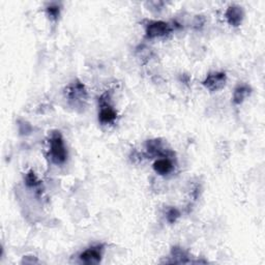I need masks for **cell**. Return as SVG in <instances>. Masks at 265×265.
I'll list each match as a JSON object with an SVG mask.
<instances>
[{
    "instance_id": "5bb4252c",
    "label": "cell",
    "mask_w": 265,
    "mask_h": 265,
    "mask_svg": "<svg viewBox=\"0 0 265 265\" xmlns=\"http://www.w3.org/2000/svg\"><path fill=\"white\" fill-rule=\"evenodd\" d=\"M59 11L60 10L57 5H51L47 9V13H48L49 17L52 19H57V17L59 16Z\"/></svg>"
},
{
    "instance_id": "4fadbf2b",
    "label": "cell",
    "mask_w": 265,
    "mask_h": 265,
    "mask_svg": "<svg viewBox=\"0 0 265 265\" xmlns=\"http://www.w3.org/2000/svg\"><path fill=\"white\" fill-rule=\"evenodd\" d=\"M179 216H181V214H179V212L176 208L171 207L168 209L167 215H166V219L170 224L175 223L178 220Z\"/></svg>"
},
{
    "instance_id": "6da1fadb",
    "label": "cell",
    "mask_w": 265,
    "mask_h": 265,
    "mask_svg": "<svg viewBox=\"0 0 265 265\" xmlns=\"http://www.w3.org/2000/svg\"><path fill=\"white\" fill-rule=\"evenodd\" d=\"M50 154L53 163L61 165L67 159V151L65 145L64 138H62L60 132H54L50 137Z\"/></svg>"
},
{
    "instance_id": "8992f818",
    "label": "cell",
    "mask_w": 265,
    "mask_h": 265,
    "mask_svg": "<svg viewBox=\"0 0 265 265\" xmlns=\"http://www.w3.org/2000/svg\"><path fill=\"white\" fill-rule=\"evenodd\" d=\"M226 81H227V76H226L225 73L215 72L209 74L205 78V80L202 82V84H203L208 90L216 91L222 89L225 86Z\"/></svg>"
},
{
    "instance_id": "52a82bcc",
    "label": "cell",
    "mask_w": 265,
    "mask_h": 265,
    "mask_svg": "<svg viewBox=\"0 0 265 265\" xmlns=\"http://www.w3.org/2000/svg\"><path fill=\"white\" fill-rule=\"evenodd\" d=\"M225 17L231 26H234V27L239 26L245 17L243 7H240L238 5H230L227 9V11H226Z\"/></svg>"
},
{
    "instance_id": "7c38bea8",
    "label": "cell",
    "mask_w": 265,
    "mask_h": 265,
    "mask_svg": "<svg viewBox=\"0 0 265 265\" xmlns=\"http://www.w3.org/2000/svg\"><path fill=\"white\" fill-rule=\"evenodd\" d=\"M26 184L29 186V188H34V186L40 184V181H38L36 175L34 174L33 171H30V172L27 173L26 178H25Z\"/></svg>"
},
{
    "instance_id": "9c48e42d",
    "label": "cell",
    "mask_w": 265,
    "mask_h": 265,
    "mask_svg": "<svg viewBox=\"0 0 265 265\" xmlns=\"http://www.w3.org/2000/svg\"><path fill=\"white\" fill-rule=\"evenodd\" d=\"M146 149H147V152L149 153V155H151V157L164 155L166 152V149L164 148L163 141H161L160 139H154V140H149V141H147Z\"/></svg>"
},
{
    "instance_id": "30bf717a",
    "label": "cell",
    "mask_w": 265,
    "mask_h": 265,
    "mask_svg": "<svg viewBox=\"0 0 265 265\" xmlns=\"http://www.w3.org/2000/svg\"><path fill=\"white\" fill-rule=\"evenodd\" d=\"M251 87L248 85L243 84L238 85L235 88L234 93H233V102L236 105H239L244 102V100L251 95Z\"/></svg>"
},
{
    "instance_id": "7a4b0ae2",
    "label": "cell",
    "mask_w": 265,
    "mask_h": 265,
    "mask_svg": "<svg viewBox=\"0 0 265 265\" xmlns=\"http://www.w3.org/2000/svg\"><path fill=\"white\" fill-rule=\"evenodd\" d=\"M66 97L75 106L82 105L87 99V91L80 81H74L66 88Z\"/></svg>"
},
{
    "instance_id": "8fae6325",
    "label": "cell",
    "mask_w": 265,
    "mask_h": 265,
    "mask_svg": "<svg viewBox=\"0 0 265 265\" xmlns=\"http://www.w3.org/2000/svg\"><path fill=\"white\" fill-rule=\"evenodd\" d=\"M171 258L172 260L169 261L170 263H188L189 256L186 252L181 248H173L172 251H171Z\"/></svg>"
},
{
    "instance_id": "277c9868",
    "label": "cell",
    "mask_w": 265,
    "mask_h": 265,
    "mask_svg": "<svg viewBox=\"0 0 265 265\" xmlns=\"http://www.w3.org/2000/svg\"><path fill=\"white\" fill-rule=\"evenodd\" d=\"M109 97L104 95L99 99L100 109L99 112V120L103 124H111L116 120L117 113L114 110V108L109 104Z\"/></svg>"
},
{
    "instance_id": "ba28073f",
    "label": "cell",
    "mask_w": 265,
    "mask_h": 265,
    "mask_svg": "<svg viewBox=\"0 0 265 265\" xmlns=\"http://www.w3.org/2000/svg\"><path fill=\"white\" fill-rule=\"evenodd\" d=\"M153 169L155 172L160 175H167L172 172L173 164L169 159L166 158L159 159L154 162Z\"/></svg>"
},
{
    "instance_id": "3957f363",
    "label": "cell",
    "mask_w": 265,
    "mask_h": 265,
    "mask_svg": "<svg viewBox=\"0 0 265 265\" xmlns=\"http://www.w3.org/2000/svg\"><path fill=\"white\" fill-rule=\"evenodd\" d=\"M172 31V27L164 21H151L148 23L145 28L147 38H157L166 36Z\"/></svg>"
},
{
    "instance_id": "5b68a950",
    "label": "cell",
    "mask_w": 265,
    "mask_h": 265,
    "mask_svg": "<svg viewBox=\"0 0 265 265\" xmlns=\"http://www.w3.org/2000/svg\"><path fill=\"white\" fill-rule=\"evenodd\" d=\"M104 253V246L103 245H98L90 247L87 250L82 252L79 256L80 261L84 264L88 265H95L99 264L102 261V257Z\"/></svg>"
}]
</instances>
